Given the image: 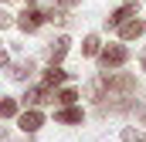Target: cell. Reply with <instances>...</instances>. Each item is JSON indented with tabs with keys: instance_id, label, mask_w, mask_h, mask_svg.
Wrapping results in <instances>:
<instances>
[{
	"instance_id": "cell-1",
	"label": "cell",
	"mask_w": 146,
	"mask_h": 142,
	"mask_svg": "<svg viewBox=\"0 0 146 142\" xmlns=\"http://www.w3.org/2000/svg\"><path fill=\"white\" fill-rule=\"evenodd\" d=\"M99 64H102V71H112V68H122L126 61H129V51L122 47V44H106V47H99Z\"/></svg>"
},
{
	"instance_id": "cell-2",
	"label": "cell",
	"mask_w": 146,
	"mask_h": 142,
	"mask_svg": "<svg viewBox=\"0 0 146 142\" xmlns=\"http://www.w3.org/2000/svg\"><path fill=\"white\" fill-rule=\"evenodd\" d=\"M24 34H34V31H41V24H44V10H37L34 3H27L24 10H21V17L14 20Z\"/></svg>"
},
{
	"instance_id": "cell-3",
	"label": "cell",
	"mask_w": 146,
	"mask_h": 142,
	"mask_svg": "<svg viewBox=\"0 0 146 142\" xmlns=\"http://www.w3.org/2000/svg\"><path fill=\"white\" fill-rule=\"evenodd\" d=\"M14 118H17V125H21V132H24V135H34L37 129L44 125V112H41V108H31V105L24 108V112H17Z\"/></svg>"
},
{
	"instance_id": "cell-4",
	"label": "cell",
	"mask_w": 146,
	"mask_h": 142,
	"mask_svg": "<svg viewBox=\"0 0 146 142\" xmlns=\"http://www.w3.org/2000/svg\"><path fill=\"white\" fill-rule=\"evenodd\" d=\"M24 105H31V108H37V105H54V88L51 85H34V88H27L24 91V98H21Z\"/></svg>"
},
{
	"instance_id": "cell-5",
	"label": "cell",
	"mask_w": 146,
	"mask_h": 142,
	"mask_svg": "<svg viewBox=\"0 0 146 142\" xmlns=\"http://www.w3.org/2000/svg\"><path fill=\"white\" fill-rule=\"evenodd\" d=\"M68 51H72V41L61 34V37H54V41H48V44H44V61H48V64H61Z\"/></svg>"
},
{
	"instance_id": "cell-6",
	"label": "cell",
	"mask_w": 146,
	"mask_h": 142,
	"mask_svg": "<svg viewBox=\"0 0 146 142\" xmlns=\"http://www.w3.org/2000/svg\"><path fill=\"white\" fill-rule=\"evenodd\" d=\"M54 122H58V125H82V122H85V112L78 105H61L54 112Z\"/></svg>"
},
{
	"instance_id": "cell-7",
	"label": "cell",
	"mask_w": 146,
	"mask_h": 142,
	"mask_svg": "<svg viewBox=\"0 0 146 142\" xmlns=\"http://www.w3.org/2000/svg\"><path fill=\"white\" fill-rule=\"evenodd\" d=\"M129 17H136V3H122V7H115L109 17H106V27H119V24L129 20Z\"/></svg>"
},
{
	"instance_id": "cell-8",
	"label": "cell",
	"mask_w": 146,
	"mask_h": 142,
	"mask_svg": "<svg viewBox=\"0 0 146 142\" xmlns=\"http://www.w3.org/2000/svg\"><path fill=\"white\" fill-rule=\"evenodd\" d=\"M143 31H146V24H143V20H136V17H129V20L119 24V37H122V41H136Z\"/></svg>"
},
{
	"instance_id": "cell-9",
	"label": "cell",
	"mask_w": 146,
	"mask_h": 142,
	"mask_svg": "<svg viewBox=\"0 0 146 142\" xmlns=\"http://www.w3.org/2000/svg\"><path fill=\"white\" fill-rule=\"evenodd\" d=\"M34 68H37V61H34V58H21V61L10 68V78H14V81H27V78L34 74Z\"/></svg>"
},
{
	"instance_id": "cell-10",
	"label": "cell",
	"mask_w": 146,
	"mask_h": 142,
	"mask_svg": "<svg viewBox=\"0 0 146 142\" xmlns=\"http://www.w3.org/2000/svg\"><path fill=\"white\" fill-rule=\"evenodd\" d=\"M68 78H72V74L61 68V64H48V71H44V78H41V81H44V85H51V88H58V85H65Z\"/></svg>"
},
{
	"instance_id": "cell-11",
	"label": "cell",
	"mask_w": 146,
	"mask_h": 142,
	"mask_svg": "<svg viewBox=\"0 0 146 142\" xmlns=\"http://www.w3.org/2000/svg\"><path fill=\"white\" fill-rule=\"evenodd\" d=\"M99 47H102L99 34H85V41H82V58H95V54H99Z\"/></svg>"
},
{
	"instance_id": "cell-12",
	"label": "cell",
	"mask_w": 146,
	"mask_h": 142,
	"mask_svg": "<svg viewBox=\"0 0 146 142\" xmlns=\"http://www.w3.org/2000/svg\"><path fill=\"white\" fill-rule=\"evenodd\" d=\"M75 98H78L75 88H61V91H54V105H75Z\"/></svg>"
},
{
	"instance_id": "cell-13",
	"label": "cell",
	"mask_w": 146,
	"mask_h": 142,
	"mask_svg": "<svg viewBox=\"0 0 146 142\" xmlns=\"http://www.w3.org/2000/svg\"><path fill=\"white\" fill-rule=\"evenodd\" d=\"M17 115V98H0V118H14Z\"/></svg>"
},
{
	"instance_id": "cell-14",
	"label": "cell",
	"mask_w": 146,
	"mask_h": 142,
	"mask_svg": "<svg viewBox=\"0 0 146 142\" xmlns=\"http://www.w3.org/2000/svg\"><path fill=\"white\" fill-rule=\"evenodd\" d=\"M10 24H14V17H10V14H7V10H3V7H0V31H7V27H10Z\"/></svg>"
},
{
	"instance_id": "cell-15",
	"label": "cell",
	"mask_w": 146,
	"mask_h": 142,
	"mask_svg": "<svg viewBox=\"0 0 146 142\" xmlns=\"http://www.w3.org/2000/svg\"><path fill=\"white\" fill-rule=\"evenodd\" d=\"M7 64H10V58H7V51H3V47H0V71L7 68Z\"/></svg>"
},
{
	"instance_id": "cell-16",
	"label": "cell",
	"mask_w": 146,
	"mask_h": 142,
	"mask_svg": "<svg viewBox=\"0 0 146 142\" xmlns=\"http://www.w3.org/2000/svg\"><path fill=\"white\" fill-rule=\"evenodd\" d=\"M54 3H58V7H65V10H68V7H75V3H78V0H54Z\"/></svg>"
},
{
	"instance_id": "cell-17",
	"label": "cell",
	"mask_w": 146,
	"mask_h": 142,
	"mask_svg": "<svg viewBox=\"0 0 146 142\" xmlns=\"http://www.w3.org/2000/svg\"><path fill=\"white\" fill-rule=\"evenodd\" d=\"M139 64H143V71H146V51H143V58H139Z\"/></svg>"
},
{
	"instance_id": "cell-18",
	"label": "cell",
	"mask_w": 146,
	"mask_h": 142,
	"mask_svg": "<svg viewBox=\"0 0 146 142\" xmlns=\"http://www.w3.org/2000/svg\"><path fill=\"white\" fill-rule=\"evenodd\" d=\"M24 3H37V0H24Z\"/></svg>"
},
{
	"instance_id": "cell-19",
	"label": "cell",
	"mask_w": 146,
	"mask_h": 142,
	"mask_svg": "<svg viewBox=\"0 0 146 142\" xmlns=\"http://www.w3.org/2000/svg\"><path fill=\"white\" fill-rule=\"evenodd\" d=\"M143 125H146V115H143Z\"/></svg>"
},
{
	"instance_id": "cell-20",
	"label": "cell",
	"mask_w": 146,
	"mask_h": 142,
	"mask_svg": "<svg viewBox=\"0 0 146 142\" xmlns=\"http://www.w3.org/2000/svg\"><path fill=\"white\" fill-rule=\"evenodd\" d=\"M0 3H7V0H0Z\"/></svg>"
}]
</instances>
